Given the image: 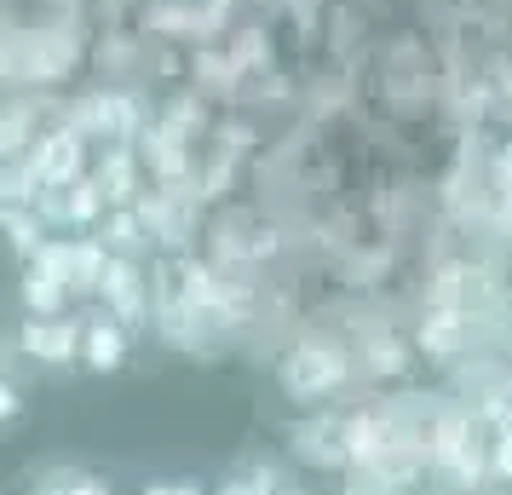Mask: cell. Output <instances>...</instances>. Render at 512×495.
<instances>
[{"label": "cell", "instance_id": "obj_1", "mask_svg": "<svg viewBox=\"0 0 512 495\" xmlns=\"http://www.w3.org/2000/svg\"><path fill=\"white\" fill-rule=\"evenodd\" d=\"M346 352L334 346V340H300L294 352L282 357V392L294 403H317L328 398L340 380H346Z\"/></svg>", "mask_w": 512, "mask_h": 495}, {"label": "cell", "instance_id": "obj_2", "mask_svg": "<svg viewBox=\"0 0 512 495\" xmlns=\"http://www.w3.org/2000/svg\"><path fill=\"white\" fill-rule=\"evenodd\" d=\"M98 300H104V317H116L127 334L144 329V323H150V283H144L139 260L110 254V260H104V277H98Z\"/></svg>", "mask_w": 512, "mask_h": 495}, {"label": "cell", "instance_id": "obj_3", "mask_svg": "<svg viewBox=\"0 0 512 495\" xmlns=\"http://www.w3.org/2000/svg\"><path fill=\"white\" fill-rule=\"evenodd\" d=\"M18 352L47 363V369H64L81 357V317H24L18 323Z\"/></svg>", "mask_w": 512, "mask_h": 495}, {"label": "cell", "instance_id": "obj_4", "mask_svg": "<svg viewBox=\"0 0 512 495\" xmlns=\"http://www.w3.org/2000/svg\"><path fill=\"white\" fill-rule=\"evenodd\" d=\"M81 162H87V156H81V139H75V133H47L24 167L41 190H64V185L81 179Z\"/></svg>", "mask_w": 512, "mask_h": 495}, {"label": "cell", "instance_id": "obj_5", "mask_svg": "<svg viewBox=\"0 0 512 495\" xmlns=\"http://www.w3.org/2000/svg\"><path fill=\"white\" fill-rule=\"evenodd\" d=\"M127 352H133V334L121 329L116 317L98 311V317L81 323V357H75V363H87L93 375H116L121 363H127Z\"/></svg>", "mask_w": 512, "mask_h": 495}, {"label": "cell", "instance_id": "obj_6", "mask_svg": "<svg viewBox=\"0 0 512 495\" xmlns=\"http://www.w3.org/2000/svg\"><path fill=\"white\" fill-rule=\"evenodd\" d=\"M294 455H305L311 467H346V421L340 415H311L294 432Z\"/></svg>", "mask_w": 512, "mask_h": 495}, {"label": "cell", "instance_id": "obj_7", "mask_svg": "<svg viewBox=\"0 0 512 495\" xmlns=\"http://www.w3.org/2000/svg\"><path fill=\"white\" fill-rule=\"evenodd\" d=\"M93 185H98V196H104V208H133V196H139V173H133V156H127V150H110Z\"/></svg>", "mask_w": 512, "mask_h": 495}, {"label": "cell", "instance_id": "obj_8", "mask_svg": "<svg viewBox=\"0 0 512 495\" xmlns=\"http://www.w3.org/2000/svg\"><path fill=\"white\" fill-rule=\"evenodd\" d=\"M98 242H104V254H121V260H139L144 248V225L133 208H110L98 219Z\"/></svg>", "mask_w": 512, "mask_h": 495}, {"label": "cell", "instance_id": "obj_9", "mask_svg": "<svg viewBox=\"0 0 512 495\" xmlns=\"http://www.w3.org/2000/svg\"><path fill=\"white\" fill-rule=\"evenodd\" d=\"M104 242L98 236H70V294H98V277H104Z\"/></svg>", "mask_w": 512, "mask_h": 495}, {"label": "cell", "instance_id": "obj_10", "mask_svg": "<svg viewBox=\"0 0 512 495\" xmlns=\"http://www.w3.org/2000/svg\"><path fill=\"white\" fill-rule=\"evenodd\" d=\"M24 306H29V317H64V306H70V288L58 283V277H47V271H35V265H29V271H24Z\"/></svg>", "mask_w": 512, "mask_h": 495}, {"label": "cell", "instance_id": "obj_11", "mask_svg": "<svg viewBox=\"0 0 512 495\" xmlns=\"http://www.w3.org/2000/svg\"><path fill=\"white\" fill-rule=\"evenodd\" d=\"M0 231H6V242H12L18 254H35V248L47 242V225L35 219V208H0Z\"/></svg>", "mask_w": 512, "mask_h": 495}, {"label": "cell", "instance_id": "obj_12", "mask_svg": "<svg viewBox=\"0 0 512 495\" xmlns=\"http://www.w3.org/2000/svg\"><path fill=\"white\" fill-rule=\"evenodd\" d=\"M98 219H104V196H98L93 179L64 185V225H98Z\"/></svg>", "mask_w": 512, "mask_h": 495}, {"label": "cell", "instance_id": "obj_13", "mask_svg": "<svg viewBox=\"0 0 512 495\" xmlns=\"http://www.w3.org/2000/svg\"><path fill=\"white\" fill-rule=\"evenodd\" d=\"M277 490H282L277 467H248V472H231L213 495H277Z\"/></svg>", "mask_w": 512, "mask_h": 495}, {"label": "cell", "instance_id": "obj_14", "mask_svg": "<svg viewBox=\"0 0 512 495\" xmlns=\"http://www.w3.org/2000/svg\"><path fill=\"white\" fill-rule=\"evenodd\" d=\"M18 421H24V398H18L12 375H0V432H18Z\"/></svg>", "mask_w": 512, "mask_h": 495}, {"label": "cell", "instance_id": "obj_15", "mask_svg": "<svg viewBox=\"0 0 512 495\" xmlns=\"http://www.w3.org/2000/svg\"><path fill=\"white\" fill-rule=\"evenodd\" d=\"M489 467L501 472V478H512V421L501 426V438H495V449H489Z\"/></svg>", "mask_w": 512, "mask_h": 495}, {"label": "cell", "instance_id": "obj_16", "mask_svg": "<svg viewBox=\"0 0 512 495\" xmlns=\"http://www.w3.org/2000/svg\"><path fill=\"white\" fill-rule=\"evenodd\" d=\"M64 495H116L110 484H98V478H87V472H75L70 484H64Z\"/></svg>", "mask_w": 512, "mask_h": 495}, {"label": "cell", "instance_id": "obj_17", "mask_svg": "<svg viewBox=\"0 0 512 495\" xmlns=\"http://www.w3.org/2000/svg\"><path fill=\"white\" fill-rule=\"evenodd\" d=\"M0 156H12V110H0Z\"/></svg>", "mask_w": 512, "mask_h": 495}, {"label": "cell", "instance_id": "obj_18", "mask_svg": "<svg viewBox=\"0 0 512 495\" xmlns=\"http://www.w3.org/2000/svg\"><path fill=\"white\" fill-rule=\"evenodd\" d=\"M64 484H70V478H58V484H35V490H24V495H64Z\"/></svg>", "mask_w": 512, "mask_h": 495}, {"label": "cell", "instance_id": "obj_19", "mask_svg": "<svg viewBox=\"0 0 512 495\" xmlns=\"http://www.w3.org/2000/svg\"><path fill=\"white\" fill-rule=\"evenodd\" d=\"M277 495H300V490H288V484H282V490H277Z\"/></svg>", "mask_w": 512, "mask_h": 495}]
</instances>
